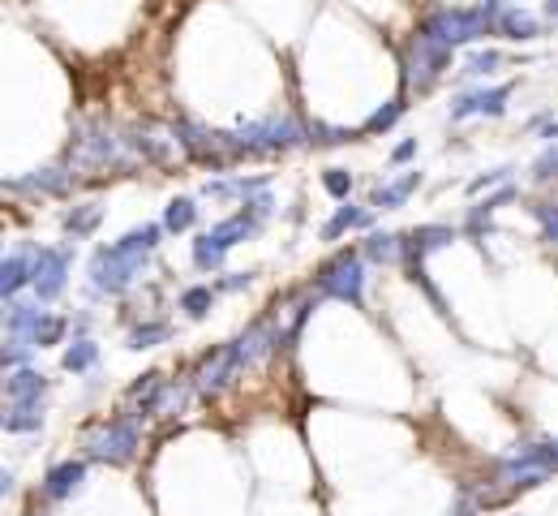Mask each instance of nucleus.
Wrapping results in <instances>:
<instances>
[{
	"label": "nucleus",
	"instance_id": "f257e3e1",
	"mask_svg": "<svg viewBox=\"0 0 558 516\" xmlns=\"http://www.w3.org/2000/svg\"><path fill=\"white\" fill-rule=\"evenodd\" d=\"M130 452H134V431L130 427H117L112 435L95 443V456H104V460H125Z\"/></svg>",
	"mask_w": 558,
	"mask_h": 516
},
{
	"label": "nucleus",
	"instance_id": "f03ea898",
	"mask_svg": "<svg viewBox=\"0 0 558 516\" xmlns=\"http://www.w3.org/2000/svg\"><path fill=\"white\" fill-rule=\"evenodd\" d=\"M77 482H82V465H61V469L48 473V495L52 500H65V495L77 491Z\"/></svg>",
	"mask_w": 558,
	"mask_h": 516
},
{
	"label": "nucleus",
	"instance_id": "7ed1b4c3",
	"mask_svg": "<svg viewBox=\"0 0 558 516\" xmlns=\"http://www.w3.org/2000/svg\"><path fill=\"white\" fill-rule=\"evenodd\" d=\"M90 358H95V353H90V345H82V349H73L70 353V367H86Z\"/></svg>",
	"mask_w": 558,
	"mask_h": 516
},
{
	"label": "nucleus",
	"instance_id": "20e7f679",
	"mask_svg": "<svg viewBox=\"0 0 558 516\" xmlns=\"http://www.w3.org/2000/svg\"><path fill=\"white\" fill-rule=\"evenodd\" d=\"M168 220L177 224V228H181V224H190V203H177V207H172V216H168Z\"/></svg>",
	"mask_w": 558,
	"mask_h": 516
}]
</instances>
